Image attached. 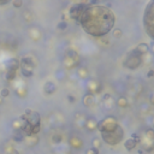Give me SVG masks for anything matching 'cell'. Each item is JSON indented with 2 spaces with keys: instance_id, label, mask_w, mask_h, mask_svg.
<instances>
[{
  "instance_id": "6da1fadb",
  "label": "cell",
  "mask_w": 154,
  "mask_h": 154,
  "mask_svg": "<svg viewBox=\"0 0 154 154\" xmlns=\"http://www.w3.org/2000/svg\"><path fill=\"white\" fill-rule=\"evenodd\" d=\"M116 17L113 12L106 6L89 5L81 15L78 23L89 35L100 37L105 36L114 25Z\"/></svg>"
},
{
  "instance_id": "7a4b0ae2",
  "label": "cell",
  "mask_w": 154,
  "mask_h": 154,
  "mask_svg": "<svg viewBox=\"0 0 154 154\" xmlns=\"http://www.w3.org/2000/svg\"><path fill=\"white\" fill-rule=\"evenodd\" d=\"M21 120H25L28 122L31 128H33V135H36L40 132L41 130V119H40V114L36 111H31V110H27L19 118Z\"/></svg>"
},
{
  "instance_id": "3957f363",
  "label": "cell",
  "mask_w": 154,
  "mask_h": 154,
  "mask_svg": "<svg viewBox=\"0 0 154 154\" xmlns=\"http://www.w3.org/2000/svg\"><path fill=\"white\" fill-rule=\"evenodd\" d=\"M143 24L147 34L154 39V3L147 5L143 17Z\"/></svg>"
},
{
  "instance_id": "277c9868",
  "label": "cell",
  "mask_w": 154,
  "mask_h": 154,
  "mask_svg": "<svg viewBox=\"0 0 154 154\" xmlns=\"http://www.w3.org/2000/svg\"><path fill=\"white\" fill-rule=\"evenodd\" d=\"M101 137H102V140L106 142V143H108V144H111V146H116V144H118L122 140H123V137H124V130H123V128L119 125L116 130H113V131H110V132H102L101 134Z\"/></svg>"
},
{
  "instance_id": "5b68a950",
  "label": "cell",
  "mask_w": 154,
  "mask_h": 154,
  "mask_svg": "<svg viewBox=\"0 0 154 154\" xmlns=\"http://www.w3.org/2000/svg\"><path fill=\"white\" fill-rule=\"evenodd\" d=\"M142 63V54L136 51V49H132L130 53H128V55L125 57L124 59V63L123 65L126 67V69H130V70H135L137 69Z\"/></svg>"
},
{
  "instance_id": "8992f818",
  "label": "cell",
  "mask_w": 154,
  "mask_h": 154,
  "mask_svg": "<svg viewBox=\"0 0 154 154\" xmlns=\"http://www.w3.org/2000/svg\"><path fill=\"white\" fill-rule=\"evenodd\" d=\"M118 126H119V124H118L117 119H116L114 117H112V116H108V117L104 118L102 120L98 122V129L101 131V134H102V132L113 131V130H116Z\"/></svg>"
},
{
  "instance_id": "52a82bcc",
  "label": "cell",
  "mask_w": 154,
  "mask_h": 154,
  "mask_svg": "<svg viewBox=\"0 0 154 154\" xmlns=\"http://www.w3.org/2000/svg\"><path fill=\"white\" fill-rule=\"evenodd\" d=\"M19 67L22 70V73L23 76L25 77H30L33 76L34 73V67H35V64H34V60L29 57H24L22 58V60L19 61Z\"/></svg>"
},
{
  "instance_id": "ba28073f",
  "label": "cell",
  "mask_w": 154,
  "mask_h": 154,
  "mask_svg": "<svg viewBox=\"0 0 154 154\" xmlns=\"http://www.w3.org/2000/svg\"><path fill=\"white\" fill-rule=\"evenodd\" d=\"M89 5V3H78V4H73L71 7H70V17L76 21V22H78L81 15L83 13V11L86 10V7Z\"/></svg>"
},
{
  "instance_id": "9c48e42d",
  "label": "cell",
  "mask_w": 154,
  "mask_h": 154,
  "mask_svg": "<svg viewBox=\"0 0 154 154\" xmlns=\"http://www.w3.org/2000/svg\"><path fill=\"white\" fill-rule=\"evenodd\" d=\"M84 126L87 128V130L89 131H94L95 129H98V122L95 118H88L84 123Z\"/></svg>"
},
{
  "instance_id": "30bf717a",
  "label": "cell",
  "mask_w": 154,
  "mask_h": 154,
  "mask_svg": "<svg viewBox=\"0 0 154 154\" xmlns=\"http://www.w3.org/2000/svg\"><path fill=\"white\" fill-rule=\"evenodd\" d=\"M65 58H67V59H70V60H73V61H76V63H78L80 55H78V53H77L75 49H71V48H70V49L66 51Z\"/></svg>"
},
{
  "instance_id": "8fae6325",
  "label": "cell",
  "mask_w": 154,
  "mask_h": 154,
  "mask_svg": "<svg viewBox=\"0 0 154 154\" xmlns=\"http://www.w3.org/2000/svg\"><path fill=\"white\" fill-rule=\"evenodd\" d=\"M55 89H57V87H55V84H54L53 82H46L45 86H43V92H45L47 95L53 94V93L55 92Z\"/></svg>"
},
{
  "instance_id": "7c38bea8",
  "label": "cell",
  "mask_w": 154,
  "mask_h": 154,
  "mask_svg": "<svg viewBox=\"0 0 154 154\" xmlns=\"http://www.w3.org/2000/svg\"><path fill=\"white\" fill-rule=\"evenodd\" d=\"M70 143H71V146L73 148H81L83 146V142L81 141V138H78L77 136H72L70 138Z\"/></svg>"
},
{
  "instance_id": "4fadbf2b",
  "label": "cell",
  "mask_w": 154,
  "mask_h": 154,
  "mask_svg": "<svg viewBox=\"0 0 154 154\" xmlns=\"http://www.w3.org/2000/svg\"><path fill=\"white\" fill-rule=\"evenodd\" d=\"M93 102H94V95H93L92 93L86 94V96L83 98V104H84L87 107H90V106L93 105Z\"/></svg>"
},
{
  "instance_id": "5bb4252c",
  "label": "cell",
  "mask_w": 154,
  "mask_h": 154,
  "mask_svg": "<svg viewBox=\"0 0 154 154\" xmlns=\"http://www.w3.org/2000/svg\"><path fill=\"white\" fill-rule=\"evenodd\" d=\"M19 67V61L17 59H11L7 63V70H12V71H17V69Z\"/></svg>"
},
{
  "instance_id": "9a60e30c",
  "label": "cell",
  "mask_w": 154,
  "mask_h": 154,
  "mask_svg": "<svg viewBox=\"0 0 154 154\" xmlns=\"http://www.w3.org/2000/svg\"><path fill=\"white\" fill-rule=\"evenodd\" d=\"M124 146H125V149H126V150H132V149L137 146V142L134 141L132 138H128V140L124 142Z\"/></svg>"
},
{
  "instance_id": "2e32d148",
  "label": "cell",
  "mask_w": 154,
  "mask_h": 154,
  "mask_svg": "<svg viewBox=\"0 0 154 154\" xmlns=\"http://www.w3.org/2000/svg\"><path fill=\"white\" fill-rule=\"evenodd\" d=\"M136 51H138L141 54H144V53H147L148 51H149V46L147 45V43H144V42H141L136 48H135Z\"/></svg>"
},
{
  "instance_id": "e0dca14e",
  "label": "cell",
  "mask_w": 154,
  "mask_h": 154,
  "mask_svg": "<svg viewBox=\"0 0 154 154\" xmlns=\"http://www.w3.org/2000/svg\"><path fill=\"white\" fill-rule=\"evenodd\" d=\"M13 140H15V141H17V142H22V141H24V140H25V135H24V134H23L21 130L15 131Z\"/></svg>"
},
{
  "instance_id": "ac0fdd59",
  "label": "cell",
  "mask_w": 154,
  "mask_h": 154,
  "mask_svg": "<svg viewBox=\"0 0 154 154\" xmlns=\"http://www.w3.org/2000/svg\"><path fill=\"white\" fill-rule=\"evenodd\" d=\"M16 75H17V71H12V70H6V80L7 81H13L16 78Z\"/></svg>"
},
{
  "instance_id": "d6986e66",
  "label": "cell",
  "mask_w": 154,
  "mask_h": 154,
  "mask_svg": "<svg viewBox=\"0 0 154 154\" xmlns=\"http://www.w3.org/2000/svg\"><path fill=\"white\" fill-rule=\"evenodd\" d=\"M117 105H118L119 107H123V108H125V107H128L129 102H128L126 98H119V99H118V101H117Z\"/></svg>"
},
{
  "instance_id": "ffe728a7",
  "label": "cell",
  "mask_w": 154,
  "mask_h": 154,
  "mask_svg": "<svg viewBox=\"0 0 154 154\" xmlns=\"http://www.w3.org/2000/svg\"><path fill=\"white\" fill-rule=\"evenodd\" d=\"M78 75L82 77V78H86V77H88V71L86 67H80L78 69Z\"/></svg>"
},
{
  "instance_id": "44dd1931",
  "label": "cell",
  "mask_w": 154,
  "mask_h": 154,
  "mask_svg": "<svg viewBox=\"0 0 154 154\" xmlns=\"http://www.w3.org/2000/svg\"><path fill=\"white\" fill-rule=\"evenodd\" d=\"M93 146H94V148L99 149V148L101 147V138H99V137H95V138L93 140Z\"/></svg>"
},
{
  "instance_id": "7402d4cb",
  "label": "cell",
  "mask_w": 154,
  "mask_h": 154,
  "mask_svg": "<svg viewBox=\"0 0 154 154\" xmlns=\"http://www.w3.org/2000/svg\"><path fill=\"white\" fill-rule=\"evenodd\" d=\"M9 95H10L9 88H4V89H1V92H0V96H1L3 99H4V98H7Z\"/></svg>"
},
{
  "instance_id": "603a6c76",
  "label": "cell",
  "mask_w": 154,
  "mask_h": 154,
  "mask_svg": "<svg viewBox=\"0 0 154 154\" xmlns=\"http://www.w3.org/2000/svg\"><path fill=\"white\" fill-rule=\"evenodd\" d=\"M6 154H19V152L17 149H15V147H7L6 148Z\"/></svg>"
},
{
  "instance_id": "cb8c5ba5",
  "label": "cell",
  "mask_w": 154,
  "mask_h": 154,
  "mask_svg": "<svg viewBox=\"0 0 154 154\" xmlns=\"http://www.w3.org/2000/svg\"><path fill=\"white\" fill-rule=\"evenodd\" d=\"M66 27H67L66 22H65V21H61V22L57 25V29H58V30H65V29H66Z\"/></svg>"
},
{
  "instance_id": "d4e9b609",
  "label": "cell",
  "mask_w": 154,
  "mask_h": 154,
  "mask_svg": "<svg viewBox=\"0 0 154 154\" xmlns=\"http://www.w3.org/2000/svg\"><path fill=\"white\" fill-rule=\"evenodd\" d=\"M23 16H24V18L27 19V22H30V21H31V18H33V13H31L30 11H25Z\"/></svg>"
},
{
  "instance_id": "484cf974",
  "label": "cell",
  "mask_w": 154,
  "mask_h": 154,
  "mask_svg": "<svg viewBox=\"0 0 154 154\" xmlns=\"http://www.w3.org/2000/svg\"><path fill=\"white\" fill-rule=\"evenodd\" d=\"M86 154H99V149H96V148H94V147H92V148H89V149H87V152H86Z\"/></svg>"
},
{
  "instance_id": "4316f807",
  "label": "cell",
  "mask_w": 154,
  "mask_h": 154,
  "mask_svg": "<svg viewBox=\"0 0 154 154\" xmlns=\"http://www.w3.org/2000/svg\"><path fill=\"white\" fill-rule=\"evenodd\" d=\"M120 36H122V30H120V29H114V30H113V37L119 39Z\"/></svg>"
},
{
  "instance_id": "83f0119b",
  "label": "cell",
  "mask_w": 154,
  "mask_h": 154,
  "mask_svg": "<svg viewBox=\"0 0 154 154\" xmlns=\"http://www.w3.org/2000/svg\"><path fill=\"white\" fill-rule=\"evenodd\" d=\"M146 135H147V137H148V138H152V140L154 138V131H153L152 129L147 130V131H146Z\"/></svg>"
},
{
  "instance_id": "f1b7e54d",
  "label": "cell",
  "mask_w": 154,
  "mask_h": 154,
  "mask_svg": "<svg viewBox=\"0 0 154 154\" xmlns=\"http://www.w3.org/2000/svg\"><path fill=\"white\" fill-rule=\"evenodd\" d=\"M130 138H132V140H134V141H136L137 143H140V142H141V138H140V136H138L137 134H135V132L131 135V137H130Z\"/></svg>"
},
{
  "instance_id": "f546056e",
  "label": "cell",
  "mask_w": 154,
  "mask_h": 154,
  "mask_svg": "<svg viewBox=\"0 0 154 154\" xmlns=\"http://www.w3.org/2000/svg\"><path fill=\"white\" fill-rule=\"evenodd\" d=\"M23 5V1H21V0H16V1H13V7H22Z\"/></svg>"
},
{
  "instance_id": "4dcf8cb0",
  "label": "cell",
  "mask_w": 154,
  "mask_h": 154,
  "mask_svg": "<svg viewBox=\"0 0 154 154\" xmlns=\"http://www.w3.org/2000/svg\"><path fill=\"white\" fill-rule=\"evenodd\" d=\"M53 142H60L61 140H63V136H60V135H55V136H53Z\"/></svg>"
},
{
  "instance_id": "1f68e13d",
  "label": "cell",
  "mask_w": 154,
  "mask_h": 154,
  "mask_svg": "<svg viewBox=\"0 0 154 154\" xmlns=\"http://www.w3.org/2000/svg\"><path fill=\"white\" fill-rule=\"evenodd\" d=\"M111 99H112V96H111L110 94H105V95H104V98H102V101H104V102H106V101H108V100H111Z\"/></svg>"
},
{
  "instance_id": "d6a6232c",
  "label": "cell",
  "mask_w": 154,
  "mask_h": 154,
  "mask_svg": "<svg viewBox=\"0 0 154 154\" xmlns=\"http://www.w3.org/2000/svg\"><path fill=\"white\" fill-rule=\"evenodd\" d=\"M67 100H69L70 102H75V101H76L75 96H72V95H67Z\"/></svg>"
},
{
  "instance_id": "836d02e7",
  "label": "cell",
  "mask_w": 154,
  "mask_h": 154,
  "mask_svg": "<svg viewBox=\"0 0 154 154\" xmlns=\"http://www.w3.org/2000/svg\"><path fill=\"white\" fill-rule=\"evenodd\" d=\"M154 76V70H149L147 72V77H153Z\"/></svg>"
},
{
  "instance_id": "e575fe53",
  "label": "cell",
  "mask_w": 154,
  "mask_h": 154,
  "mask_svg": "<svg viewBox=\"0 0 154 154\" xmlns=\"http://www.w3.org/2000/svg\"><path fill=\"white\" fill-rule=\"evenodd\" d=\"M7 4H9L7 0H0V5H7Z\"/></svg>"
},
{
  "instance_id": "d590c367",
  "label": "cell",
  "mask_w": 154,
  "mask_h": 154,
  "mask_svg": "<svg viewBox=\"0 0 154 154\" xmlns=\"http://www.w3.org/2000/svg\"><path fill=\"white\" fill-rule=\"evenodd\" d=\"M150 102H152V104L154 105V93H153V94L150 95Z\"/></svg>"
},
{
  "instance_id": "8d00e7d4",
  "label": "cell",
  "mask_w": 154,
  "mask_h": 154,
  "mask_svg": "<svg viewBox=\"0 0 154 154\" xmlns=\"http://www.w3.org/2000/svg\"><path fill=\"white\" fill-rule=\"evenodd\" d=\"M150 49H152V51H153V53H154V42L150 45Z\"/></svg>"
},
{
  "instance_id": "74e56055",
  "label": "cell",
  "mask_w": 154,
  "mask_h": 154,
  "mask_svg": "<svg viewBox=\"0 0 154 154\" xmlns=\"http://www.w3.org/2000/svg\"><path fill=\"white\" fill-rule=\"evenodd\" d=\"M1 102H3V98L0 96V105H1Z\"/></svg>"
},
{
  "instance_id": "f35d334b",
  "label": "cell",
  "mask_w": 154,
  "mask_h": 154,
  "mask_svg": "<svg viewBox=\"0 0 154 154\" xmlns=\"http://www.w3.org/2000/svg\"><path fill=\"white\" fill-rule=\"evenodd\" d=\"M152 130H153V131H154V124H153V128H152Z\"/></svg>"
},
{
  "instance_id": "ab89813d",
  "label": "cell",
  "mask_w": 154,
  "mask_h": 154,
  "mask_svg": "<svg viewBox=\"0 0 154 154\" xmlns=\"http://www.w3.org/2000/svg\"><path fill=\"white\" fill-rule=\"evenodd\" d=\"M153 152H154V149H153Z\"/></svg>"
}]
</instances>
